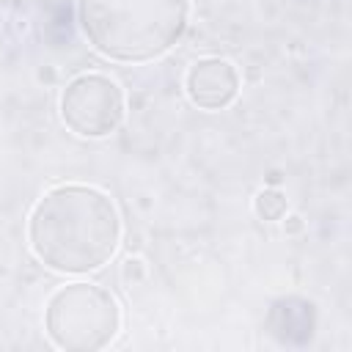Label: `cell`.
Listing matches in <instances>:
<instances>
[{
	"label": "cell",
	"mask_w": 352,
	"mask_h": 352,
	"mask_svg": "<svg viewBox=\"0 0 352 352\" xmlns=\"http://www.w3.org/2000/svg\"><path fill=\"white\" fill-rule=\"evenodd\" d=\"M121 220L116 204L96 187L60 184L44 192L28 220L33 256L63 275H82L110 261Z\"/></svg>",
	"instance_id": "cell-1"
},
{
	"label": "cell",
	"mask_w": 352,
	"mask_h": 352,
	"mask_svg": "<svg viewBox=\"0 0 352 352\" xmlns=\"http://www.w3.org/2000/svg\"><path fill=\"white\" fill-rule=\"evenodd\" d=\"M190 0H77V19L88 44L124 63L165 55L187 30Z\"/></svg>",
	"instance_id": "cell-2"
},
{
	"label": "cell",
	"mask_w": 352,
	"mask_h": 352,
	"mask_svg": "<svg viewBox=\"0 0 352 352\" xmlns=\"http://www.w3.org/2000/svg\"><path fill=\"white\" fill-rule=\"evenodd\" d=\"M44 327L55 346L66 352H94L116 338L121 311L107 289L96 283H66L50 297Z\"/></svg>",
	"instance_id": "cell-3"
},
{
	"label": "cell",
	"mask_w": 352,
	"mask_h": 352,
	"mask_svg": "<svg viewBox=\"0 0 352 352\" xmlns=\"http://www.w3.org/2000/svg\"><path fill=\"white\" fill-rule=\"evenodd\" d=\"M60 118L80 138H107L124 118V94L104 74H80L60 94Z\"/></svg>",
	"instance_id": "cell-4"
},
{
	"label": "cell",
	"mask_w": 352,
	"mask_h": 352,
	"mask_svg": "<svg viewBox=\"0 0 352 352\" xmlns=\"http://www.w3.org/2000/svg\"><path fill=\"white\" fill-rule=\"evenodd\" d=\"M187 96L201 110H223L239 94V74L223 58H201L190 66L184 80Z\"/></svg>",
	"instance_id": "cell-5"
},
{
	"label": "cell",
	"mask_w": 352,
	"mask_h": 352,
	"mask_svg": "<svg viewBox=\"0 0 352 352\" xmlns=\"http://www.w3.org/2000/svg\"><path fill=\"white\" fill-rule=\"evenodd\" d=\"M253 212L258 214V220H280L286 214V195L278 187H264L253 198Z\"/></svg>",
	"instance_id": "cell-6"
},
{
	"label": "cell",
	"mask_w": 352,
	"mask_h": 352,
	"mask_svg": "<svg viewBox=\"0 0 352 352\" xmlns=\"http://www.w3.org/2000/svg\"><path fill=\"white\" fill-rule=\"evenodd\" d=\"M302 228V217H297V214H292L289 220H286V234H297Z\"/></svg>",
	"instance_id": "cell-7"
}]
</instances>
